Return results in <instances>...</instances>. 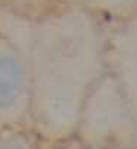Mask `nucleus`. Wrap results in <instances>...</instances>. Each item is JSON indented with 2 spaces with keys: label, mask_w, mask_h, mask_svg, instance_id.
I'll return each instance as SVG.
<instances>
[{
  "label": "nucleus",
  "mask_w": 137,
  "mask_h": 149,
  "mask_svg": "<svg viewBox=\"0 0 137 149\" xmlns=\"http://www.w3.org/2000/svg\"><path fill=\"white\" fill-rule=\"evenodd\" d=\"M31 114V76L19 50L0 37V132L21 129Z\"/></svg>",
  "instance_id": "f257e3e1"
},
{
  "label": "nucleus",
  "mask_w": 137,
  "mask_h": 149,
  "mask_svg": "<svg viewBox=\"0 0 137 149\" xmlns=\"http://www.w3.org/2000/svg\"><path fill=\"white\" fill-rule=\"evenodd\" d=\"M0 149H38L35 139L22 129L0 132Z\"/></svg>",
  "instance_id": "f03ea898"
},
{
  "label": "nucleus",
  "mask_w": 137,
  "mask_h": 149,
  "mask_svg": "<svg viewBox=\"0 0 137 149\" xmlns=\"http://www.w3.org/2000/svg\"><path fill=\"white\" fill-rule=\"evenodd\" d=\"M55 149H85L82 145H79V143H76V142H61V143H58L57 145V148Z\"/></svg>",
  "instance_id": "7ed1b4c3"
},
{
  "label": "nucleus",
  "mask_w": 137,
  "mask_h": 149,
  "mask_svg": "<svg viewBox=\"0 0 137 149\" xmlns=\"http://www.w3.org/2000/svg\"><path fill=\"white\" fill-rule=\"evenodd\" d=\"M134 104H136V113H137V95H136V101H134Z\"/></svg>",
  "instance_id": "20e7f679"
}]
</instances>
